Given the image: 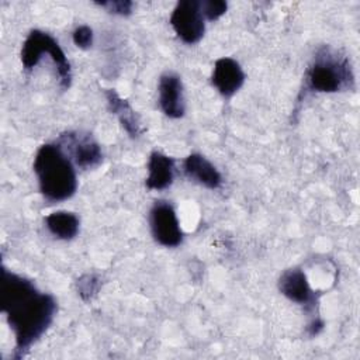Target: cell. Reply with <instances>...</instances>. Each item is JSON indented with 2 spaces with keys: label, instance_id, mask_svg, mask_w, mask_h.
Returning <instances> with one entry per match:
<instances>
[{
  "label": "cell",
  "instance_id": "cell-1",
  "mask_svg": "<svg viewBox=\"0 0 360 360\" xmlns=\"http://www.w3.org/2000/svg\"><path fill=\"white\" fill-rule=\"evenodd\" d=\"M0 309L14 333L13 359H22L53 322L56 300L17 273L1 267Z\"/></svg>",
  "mask_w": 360,
  "mask_h": 360
},
{
  "label": "cell",
  "instance_id": "cell-2",
  "mask_svg": "<svg viewBox=\"0 0 360 360\" xmlns=\"http://www.w3.org/2000/svg\"><path fill=\"white\" fill-rule=\"evenodd\" d=\"M34 172L39 193L51 204L70 198L77 190L75 165L56 142L45 143L37 150Z\"/></svg>",
  "mask_w": 360,
  "mask_h": 360
},
{
  "label": "cell",
  "instance_id": "cell-3",
  "mask_svg": "<svg viewBox=\"0 0 360 360\" xmlns=\"http://www.w3.org/2000/svg\"><path fill=\"white\" fill-rule=\"evenodd\" d=\"M305 90L336 93L354 87V73L346 55L332 46H321L305 72Z\"/></svg>",
  "mask_w": 360,
  "mask_h": 360
},
{
  "label": "cell",
  "instance_id": "cell-4",
  "mask_svg": "<svg viewBox=\"0 0 360 360\" xmlns=\"http://www.w3.org/2000/svg\"><path fill=\"white\" fill-rule=\"evenodd\" d=\"M44 55H48L55 65L62 90H68L72 83V69L60 45L48 32L41 30L30 31L21 48V62L24 69H34Z\"/></svg>",
  "mask_w": 360,
  "mask_h": 360
},
{
  "label": "cell",
  "instance_id": "cell-5",
  "mask_svg": "<svg viewBox=\"0 0 360 360\" xmlns=\"http://www.w3.org/2000/svg\"><path fill=\"white\" fill-rule=\"evenodd\" d=\"M149 226L153 239L165 248H176L183 242L177 214L169 201H155L149 211Z\"/></svg>",
  "mask_w": 360,
  "mask_h": 360
},
{
  "label": "cell",
  "instance_id": "cell-6",
  "mask_svg": "<svg viewBox=\"0 0 360 360\" xmlns=\"http://www.w3.org/2000/svg\"><path fill=\"white\" fill-rule=\"evenodd\" d=\"M170 25L176 35L188 45L197 44L205 32V18L201 13L200 1L181 0L176 4L170 15Z\"/></svg>",
  "mask_w": 360,
  "mask_h": 360
},
{
  "label": "cell",
  "instance_id": "cell-7",
  "mask_svg": "<svg viewBox=\"0 0 360 360\" xmlns=\"http://www.w3.org/2000/svg\"><path fill=\"white\" fill-rule=\"evenodd\" d=\"M56 143L60 145V148L70 158L73 165L80 169H93L98 166L103 160V152L100 145L89 134L69 131L62 134Z\"/></svg>",
  "mask_w": 360,
  "mask_h": 360
},
{
  "label": "cell",
  "instance_id": "cell-8",
  "mask_svg": "<svg viewBox=\"0 0 360 360\" xmlns=\"http://www.w3.org/2000/svg\"><path fill=\"white\" fill-rule=\"evenodd\" d=\"M278 290L290 301L302 305L307 312H312L316 308L318 297L311 288L305 273L298 269H287L278 278Z\"/></svg>",
  "mask_w": 360,
  "mask_h": 360
},
{
  "label": "cell",
  "instance_id": "cell-9",
  "mask_svg": "<svg viewBox=\"0 0 360 360\" xmlns=\"http://www.w3.org/2000/svg\"><path fill=\"white\" fill-rule=\"evenodd\" d=\"M159 105L163 114L169 118H181L186 112V101L183 83L179 75L166 72L160 76L158 84Z\"/></svg>",
  "mask_w": 360,
  "mask_h": 360
},
{
  "label": "cell",
  "instance_id": "cell-10",
  "mask_svg": "<svg viewBox=\"0 0 360 360\" xmlns=\"http://www.w3.org/2000/svg\"><path fill=\"white\" fill-rule=\"evenodd\" d=\"M211 82L221 96L232 97L243 86L245 73L235 59L224 56L215 60Z\"/></svg>",
  "mask_w": 360,
  "mask_h": 360
},
{
  "label": "cell",
  "instance_id": "cell-11",
  "mask_svg": "<svg viewBox=\"0 0 360 360\" xmlns=\"http://www.w3.org/2000/svg\"><path fill=\"white\" fill-rule=\"evenodd\" d=\"M184 174L194 183L210 190H217L222 186V176L218 169L202 155L191 153L183 162Z\"/></svg>",
  "mask_w": 360,
  "mask_h": 360
},
{
  "label": "cell",
  "instance_id": "cell-12",
  "mask_svg": "<svg viewBox=\"0 0 360 360\" xmlns=\"http://www.w3.org/2000/svg\"><path fill=\"white\" fill-rule=\"evenodd\" d=\"M174 177V160L173 158L162 153L152 152L148 160V177L146 187L149 190H165L173 183Z\"/></svg>",
  "mask_w": 360,
  "mask_h": 360
},
{
  "label": "cell",
  "instance_id": "cell-13",
  "mask_svg": "<svg viewBox=\"0 0 360 360\" xmlns=\"http://www.w3.org/2000/svg\"><path fill=\"white\" fill-rule=\"evenodd\" d=\"M105 98H107V104H108L110 111L114 115H117L120 124L127 131V134L131 138H138L143 132V129H142L139 117L136 115L134 108L129 105V103L127 100H124L112 89L105 90Z\"/></svg>",
  "mask_w": 360,
  "mask_h": 360
},
{
  "label": "cell",
  "instance_id": "cell-14",
  "mask_svg": "<svg viewBox=\"0 0 360 360\" xmlns=\"http://www.w3.org/2000/svg\"><path fill=\"white\" fill-rule=\"evenodd\" d=\"M48 231L62 240H70L79 233V217L69 211H56L45 218Z\"/></svg>",
  "mask_w": 360,
  "mask_h": 360
},
{
  "label": "cell",
  "instance_id": "cell-15",
  "mask_svg": "<svg viewBox=\"0 0 360 360\" xmlns=\"http://www.w3.org/2000/svg\"><path fill=\"white\" fill-rule=\"evenodd\" d=\"M101 283L100 278L94 274H84L77 280V291L79 295L84 300L89 301L93 295L97 294Z\"/></svg>",
  "mask_w": 360,
  "mask_h": 360
},
{
  "label": "cell",
  "instance_id": "cell-16",
  "mask_svg": "<svg viewBox=\"0 0 360 360\" xmlns=\"http://www.w3.org/2000/svg\"><path fill=\"white\" fill-rule=\"evenodd\" d=\"M200 7L205 20L215 21L226 13L228 3L222 0H202L200 1Z\"/></svg>",
  "mask_w": 360,
  "mask_h": 360
},
{
  "label": "cell",
  "instance_id": "cell-17",
  "mask_svg": "<svg viewBox=\"0 0 360 360\" xmlns=\"http://www.w3.org/2000/svg\"><path fill=\"white\" fill-rule=\"evenodd\" d=\"M96 4L105 8L108 13L117 14V15H129L134 8V3L129 0H110V1H100Z\"/></svg>",
  "mask_w": 360,
  "mask_h": 360
},
{
  "label": "cell",
  "instance_id": "cell-18",
  "mask_svg": "<svg viewBox=\"0 0 360 360\" xmlns=\"http://www.w3.org/2000/svg\"><path fill=\"white\" fill-rule=\"evenodd\" d=\"M73 42L77 48L80 49H89L93 45V39H94V34L93 30L89 25H79L73 34H72Z\"/></svg>",
  "mask_w": 360,
  "mask_h": 360
}]
</instances>
